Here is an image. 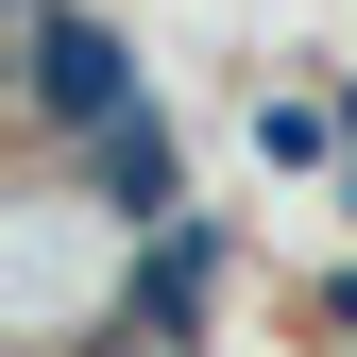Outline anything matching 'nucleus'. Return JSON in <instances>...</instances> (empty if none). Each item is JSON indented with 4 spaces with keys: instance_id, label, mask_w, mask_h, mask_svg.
I'll list each match as a JSON object with an SVG mask.
<instances>
[{
    "instance_id": "obj_4",
    "label": "nucleus",
    "mask_w": 357,
    "mask_h": 357,
    "mask_svg": "<svg viewBox=\"0 0 357 357\" xmlns=\"http://www.w3.org/2000/svg\"><path fill=\"white\" fill-rule=\"evenodd\" d=\"M324 137H340V102H255V153H273V170H306Z\"/></svg>"
},
{
    "instance_id": "obj_3",
    "label": "nucleus",
    "mask_w": 357,
    "mask_h": 357,
    "mask_svg": "<svg viewBox=\"0 0 357 357\" xmlns=\"http://www.w3.org/2000/svg\"><path fill=\"white\" fill-rule=\"evenodd\" d=\"M204 306H221V221H170V238L119 255V324H137V340L188 357V340H204Z\"/></svg>"
},
{
    "instance_id": "obj_5",
    "label": "nucleus",
    "mask_w": 357,
    "mask_h": 357,
    "mask_svg": "<svg viewBox=\"0 0 357 357\" xmlns=\"http://www.w3.org/2000/svg\"><path fill=\"white\" fill-rule=\"evenodd\" d=\"M340 137H357V85H340Z\"/></svg>"
},
{
    "instance_id": "obj_1",
    "label": "nucleus",
    "mask_w": 357,
    "mask_h": 357,
    "mask_svg": "<svg viewBox=\"0 0 357 357\" xmlns=\"http://www.w3.org/2000/svg\"><path fill=\"white\" fill-rule=\"evenodd\" d=\"M17 102H34V137H52V153L119 137V119H153V85H137V34L68 17V0H17Z\"/></svg>"
},
{
    "instance_id": "obj_2",
    "label": "nucleus",
    "mask_w": 357,
    "mask_h": 357,
    "mask_svg": "<svg viewBox=\"0 0 357 357\" xmlns=\"http://www.w3.org/2000/svg\"><path fill=\"white\" fill-rule=\"evenodd\" d=\"M68 188L119 221V238H170V221H204L188 204V137H170V119H119V137H85L68 153Z\"/></svg>"
}]
</instances>
